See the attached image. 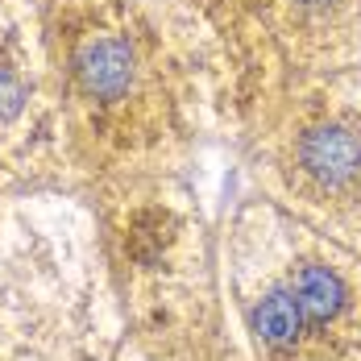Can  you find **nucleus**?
<instances>
[{
	"instance_id": "nucleus-1",
	"label": "nucleus",
	"mask_w": 361,
	"mask_h": 361,
	"mask_svg": "<svg viewBox=\"0 0 361 361\" xmlns=\"http://www.w3.org/2000/svg\"><path fill=\"white\" fill-rule=\"evenodd\" d=\"M42 42L67 166L92 179L133 171L166 125V75L133 0H42Z\"/></svg>"
},
{
	"instance_id": "nucleus-2",
	"label": "nucleus",
	"mask_w": 361,
	"mask_h": 361,
	"mask_svg": "<svg viewBox=\"0 0 361 361\" xmlns=\"http://www.w3.org/2000/svg\"><path fill=\"white\" fill-rule=\"evenodd\" d=\"M63 162V121L42 17L37 8H0V179H37Z\"/></svg>"
},
{
	"instance_id": "nucleus-3",
	"label": "nucleus",
	"mask_w": 361,
	"mask_h": 361,
	"mask_svg": "<svg viewBox=\"0 0 361 361\" xmlns=\"http://www.w3.org/2000/svg\"><path fill=\"white\" fill-rule=\"evenodd\" d=\"M87 324L92 307L54 253L0 262V361H83Z\"/></svg>"
},
{
	"instance_id": "nucleus-4",
	"label": "nucleus",
	"mask_w": 361,
	"mask_h": 361,
	"mask_svg": "<svg viewBox=\"0 0 361 361\" xmlns=\"http://www.w3.org/2000/svg\"><path fill=\"white\" fill-rule=\"evenodd\" d=\"M349 307V283L320 257L295 262L283 283L266 287L250 303V328L270 353H295L307 336L328 332Z\"/></svg>"
},
{
	"instance_id": "nucleus-5",
	"label": "nucleus",
	"mask_w": 361,
	"mask_h": 361,
	"mask_svg": "<svg viewBox=\"0 0 361 361\" xmlns=\"http://www.w3.org/2000/svg\"><path fill=\"white\" fill-rule=\"evenodd\" d=\"M295 166L307 183L328 195H341L361 179V137L349 125H316L295 142Z\"/></svg>"
},
{
	"instance_id": "nucleus-6",
	"label": "nucleus",
	"mask_w": 361,
	"mask_h": 361,
	"mask_svg": "<svg viewBox=\"0 0 361 361\" xmlns=\"http://www.w3.org/2000/svg\"><path fill=\"white\" fill-rule=\"evenodd\" d=\"M279 4L295 34H312L328 42V37H345V25L357 0H279Z\"/></svg>"
}]
</instances>
